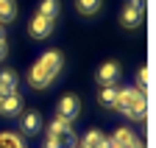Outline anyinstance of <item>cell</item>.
Returning <instances> with one entry per match:
<instances>
[{"mask_svg":"<svg viewBox=\"0 0 156 148\" xmlns=\"http://www.w3.org/2000/svg\"><path fill=\"white\" fill-rule=\"evenodd\" d=\"M101 140H103V132H98V128H89V132L84 134V145H89V148H98Z\"/></svg>","mask_w":156,"mask_h":148,"instance_id":"e0dca14e","label":"cell"},{"mask_svg":"<svg viewBox=\"0 0 156 148\" xmlns=\"http://www.w3.org/2000/svg\"><path fill=\"white\" fill-rule=\"evenodd\" d=\"M6 53H9V45H6V39H3V42H0V62L6 59Z\"/></svg>","mask_w":156,"mask_h":148,"instance_id":"ffe728a7","label":"cell"},{"mask_svg":"<svg viewBox=\"0 0 156 148\" xmlns=\"http://www.w3.org/2000/svg\"><path fill=\"white\" fill-rule=\"evenodd\" d=\"M0 148H25L20 134H11V132H0Z\"/></svg>","mask_w":156,"mask_h":148,"instance_id":"2e32d148","label":"cell"},{"mask_svg":"<svg viewBox=\"0 0 156 148\" xmlns=\"http://www.w3.org/2000/svg\"><path fill=\"white\" fill-rule=\"evenodd\" d=\"M28 34L34 36V39H48V36L53 34V20H48V17H42V14H34L31 23H28Z\"/></svg>","mask_w":156,"mask_h":148,"instance_id":"52a82bcc","label":"cell"},{"mask_svg":"<svg viewBox=\"0 0 156 148\" xmlns=\"http://www.w3.org/2000/svg\"><path fill=\"white\" fill-rule=\"evenodd\" d=\"M78 112H81V98L78 95H64L62 101L56 103V117H62V120H75Z\"/></svg>","mask_w":156,"mask_h":148,"instance_id":"277c9868","label":"cell"},{"mask_svg":"<svg viewBox=\"0 0 156 148\" xmlns=\"http://www.w3.org/2000/svg\"><path fill=\"white\" fill-rule=\"evenodd\" d=\"M23 112V98H20V92H9V95L0 98V115L3 117H17Z\"/></svg>","mask_w":156,"mask_h":148,"instance_id":"ba28073f","label":"cell"},{"mask_svg":"<svg viewBox=\"0 0 156 148\" xmlns=\"http://www.w3.org/2000/svg\"><path fill=\"white\" fill-rule=\"evenodd\" d=\"M6 39V31H3V25H0V42H3Z\"/></svg>","mask_w":156,"mask_h":148,"instance_id":"603a6c76","label":"cell"},{"mask_svg":"<svg viewBox=\"0 0 156 148\" xmlns=\"http://www.w3.org/2000/svg\"><path fill=\"white\" fill-rule=\"evenodd\" d=\"M98 148H112V140H109V134H103V140H101V145Z\"/></svg>","mask_w":156,"mask_h":148,"instance_id":"44dd1931","label":"cell"},{"mask_svg":"<svg viewBox=\"0 0 156 148\" xmlns=\"http://www.w3.org/2000/svg\"><path fill=\"white\" fill-rule=\"evenodd\" d=\"M109 140H112V148H128V145H134L136 134L128 126H120V128H114V134H109Z\"/></svg>","mask_w":156,"mask_h":148,"instance_id":"9c48e42d","label":"cell"},{"mask_svg":"<svg viewBox=\"0 0 156 148\" xmlns=\"http://www.w3.org/2000/svg\"><path fill=\"white\" fill-rule=\"evenodd\" d=\"M0 98H3V95H0Z\"/></svg>","mask_w":156,"mask_h":148,"instance_id":"484cf974","label":"cell"},{"mask_svg":"<svg viewBox=\"0 0 156 148\" xmlns=\"http://www.w3.org/2000/svg\"><path fill=\"white\" fill-rule=\"evenodd\" d=\"M134 3H145V0H134Z\"/></svg>","mask_w":156,"mask_h":148,"instance_id":"d4e9b609","label":"cell"},{"mask_svg":"<svg viewBox=\"0 0 156 148\" xmlns=\"http://www.w3.org/2000/svg\"><path fill=\"white\" fill-rule=\"evenodd\" d=\"M128 148H145V143L142 140H134V145H128Z\"/></svg>","mask_w":156,"mask_h":148,"instance_id":"7402d4cb","label":"cell"},{"mask_svg":"<svg viewBox=\"0 0 156 148\" xmlns=\"http://www.w3.org/2000/svg\"><path fill=\"white\" fill-rule=\"evenodd\" d=\"M101 6H103V0H75V9L81 11L84 17L98 14V11H101Z\"/></svg>","mask_w":156,"mask_h":148,"instance_id":"5bb4252c","label":"cell"},{"mask_svg":"<svg viewBox=\"0 0 156 148\" xmlns=\"http://www.w3.org/2000/svg\"><path fill=\"white\" fill-rule=\"evenodd\" d=\"M142 20H145V3H131L120 11V23H123V28H140L142 25Z\"/></svg>","mask_w":156,"mask_h":148,"instance_id":"3957f363","label":"cell"},{"mask_svg":"<svg viewBox=\"0 0 156 148\" xmlns=\"http://www.w3.org/2000/svg\"><path fill=\"white\" fill-rule=\"evenodd\" d=\"M67 132H73V123H70V120H62V117H53L50 126H48V134H50V137H62V134H67Z\"/></svg>","mask_w":156,"mask_h":148,"instance_id":"4fadbf2b","label":"cell"},{"mask_svg":"<svg viewBox=\"0 0 156 148\" xmlns=\"http://www.w3.org/2000/svg\"><path fill=\"white\" fill-rule=\"evenodd\" d=\"M62 67H64L62 50H48V53H42V56L34 62V67L28 70V84H31L34 89H48V87L56 81V76L62 73Z\"/></svg>","mask_w":156,"mask_h":148,"instance_id":"6da1fadb","label":"cell"},{"mask_svg":"<svg viewBox=\"0 0 156 148\" xmlns=\"http://www.w3.org/2000/svg\"><path fill=\"white\" fill-rule=\"evenodd\" d=\"M114 109H117V112H123L128 120H145V112H148L145 92L136 89V87L117 89V103H114Z\"/></svg>","mask_w":156,"mask_h":148,"instance_id":"7a4b0ae2","label":"cell"},{"mask_svg":"<svg viewBox=\"0 0 156 148\" xmlns=\"http://www.w3.org/2000/svg\"><path fill=\"white\" fill-rule=\"evenodd\" d=\"M117 78H120V64L117 62H103L95 73L98 87H112V84H117Z\"/></svg>","mask_w":156,"mask_h":148,"instance_id":"8992f818","label":"cell"},{"mask_svg":"<svg viewBox=\"0 0 156 148\" xmlns=\"http://www.w3.org/2000/svg\"><path fill=\"white\" fill-rule=\"evenodd\" d=\"M148 81H151V73H148V67H140V87H136V89H148Z\"/></svg>","mask_w":156,"mask_h":148,"instance_id":"ac0fdd59","label":"cell"},{"mask_svg":"<svg viewBox=\"0 0 156 148\" xmlns=\"http://www.w3.org/2000/svg\"><path fill=\"white\" fill-rule=\"evenodd\" d=\"M58 11H62L58 0H42V3H39V11H36V14L48 17V20H56V17H58Z\"/></svg>","mask_w":156,"mask_h":148,"instance_id":"9a60e30c","label":"cell"},{"mask_svg":"<svg viewBox=\"0 0 156 148\" xmlns=\"http://www.w3.org/2000/svg\"><path fill=\"white\" fill-rule=\"evenodd\" d=\"M42 148H62V143H58V137H50L48 134V140L42 143Z\"/></svg>","mask_w":156,"mask_h":148,"instance_id":"d6986e66","label":"cell"},{"mask_svg":"<svg viewBox=\"0 0 156 148\" xmlns=\"http://www.w3.org/2000/svg\"><path fill=\"white\" fill-rule=\"evenodd\" d=\"M17 17V0H0V25L14 23Z\"/></svg>","mask_w":156,"mask_h":148,"instance_id":"7c38bea8","label":"cell"},{"mask_svg":"<svg viewBox=\"0 0 156 148\" xmlns=\"http://www.w3.org/2000/svg\"><path fill=\"white\" fill-rule=\"evenodd\" d=\"M117 84H112V87H101L98 89V103H101L103 109H114V103H117Z\"/></svg>","mask_w":156,"mask_h":148,"instance_id":"30bf717a","label":"cell"},{"mask_svg":"<svg viewBox=\"0 0 156 148\" xmlns=\"http://www.w3.org/2000/svg\"><path fill=\"white\" fill-rule=\"evenodd\" d=\"M17 84H20V76L14 70H3V73H0V95L17 92Z\"/></svg>","mask_w":156,"mask_h":148,"instance_id":"8fae6325","label":"cell"},{"mask_svg":"<svg viewBox=\"0 0 156 148\" xmlns=\"http://www.w3.org/2000/svg\"><path fill=\"white\" fill-rule=\"evenodd\" d=\"M42 128H45V120L39 112H25L23 117H20V134H25V137H34V134H42Z\"/></svg>","mask_w":156,"mask_h":148,"instance_id":"5b68a950","label":"cell"},{"mask_svg":"<svg viewBox=\"0 0 156 148\" xmlns=\"http://www.w3.org/2000/svg\"><path fill=\"white\" fill-rule=\"evenodd\" d=\"M75 148H89V145H84V143H78V145H75Z\"/></svg>","mask_w":156,"mask_h":148,"instance_id":"cb8c5ba5","label":"cell"}]
</instances>
